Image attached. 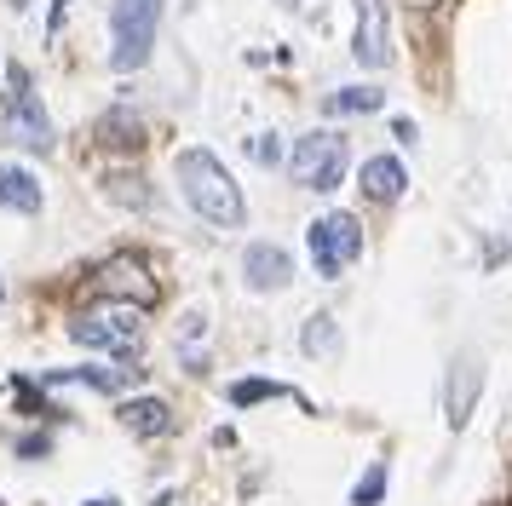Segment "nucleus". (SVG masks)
<instances>
[{
  "instance_id": "0eeeda50",
  "label": "nucleus",
  "mask_w": 512,
  "mask_h": 506,
  "mask_svg": "<svg viewBox=\"0 0 512 506\" xmlns=\"http://www.w3.org/2000/svg\"><path fill=\"white\" fill-rule=\"evenodd\" d=\"M478 391H484V357H478V351H461V357L449 363V374H443V414H449L455 432L472 420Z\"/></svg>"
},
{
  "instance_id": "f8f14e48",
  "label": "nucleus",
  "mask_w": 512,
  "mask_h": 506,
  "mask_svg": "<svg viewBox=\"0 0 512 506\" xmlns=\"http://www.w3.org/2000/svg\"><path fill=\"white\" fill-rule=\"evenodd\" d=\"M41 179L24 173V167H0V207H12V213H41Z\"/></svg>"
},
{
  "instance_id": "2eb2a0df",
  "label": "nucleus",
  "mask_w": 512,
  "mask_h": 506,
  "mask_svg": "<svg viewBox=\"0 0 512 506\" xmlns=\"http://www.w3.org/2000/svg\"><path fill=\"white\" fill-rule=\"evenodd\" d=\"M144 121L133 110H110L104 115V121H98V144H104V150H144Z\"/></svg>"
},
{
  "instance_id": "7ed1b4c3",
  "label": "nucleus",
  "mask_w": 512,
  "mask_h": 506,
  "mask_svg": "<svg viewBox=\"0 0 512 506\" xmlns=\"http://www.w3.org/2000/svg\"><path fill=\"white\" fill-rule=\"evenodd\" d=\"M346 161H351L346 133H305L294 144V156H288V179L300 190H334L340 173H346Z\"/></svg>"
},
{
  "instance_id": "f03ea898",
  "label": "nucleus",
  "mask_w": 512,
  "mask_h": 506,
  "mask_svg": "<svg viewBox=\"0 0 512 506\" xmlns=\"http://www.w3.org/2000/svg\"><path fill=\"white\" fill-rule=\"evenodd\" d=\"M156 23H162V0H116L110 6V69L133 75L150 64Z\"/></svg>"
},
{
  "instance_id": "1a4fd4ad",
  "label": "nucleus",
  "mask_w": 512,
  "mask_h": 506,
  "mask_svg": "<svg viewBox=\"0 0 512 506\" xmlns=\"http://www.w3.org/2000/svg\"><path fill=\"white\" fill-rule=\"evenodd\" d=\"M144 380V368L139 363H93V368H52L47 380H41V386L47 391H58V386H87V391H110V397H116V391H127V386H139Z\"/></svg>"
},
{
  "instance_id": "f3484780",
  "label": "nucleus",
  "mask_w": 512,
  "mask_h": 506,
  "mask_svg": "<svg viewBox=\"0 0 512 506\" xmlns=\"http://www.w3.org/2000/svg\"><path fill=\"white\" fill-rule=\"evenodd\" d=\"M300 345H305V357H340V322L328 317V311H317V317L305 322Z\"/></svg>"
},
{
  "instance_id": "ddd939ff",
  "label": "nucleus",
  "mask_w": 512,
  "mask_h": 506,
  "mask_svg": "<svg viewBox=\"0 0 512 506\" xmlns=\"http://www.w3.org/2000/svg\"><path fill=\"white\" fill-rule=\"evenodd\" d=\"M403 161L397 156H369L363 161V196H374V202H397L403 196Z\"/></svg>"
},
{
  "instance_id": "20e7f679",
  "label": "nucleus",
  "mask_w": 512,
  "mask_h": 506,
  "mask_svg": "<svg viewBox=\"0 0 512 506\" xmlns=\"http://www.w3.org/2000/svg\"><path fill=\"white\" fill-rule=\"evenodd\" d=\"M93 294L98 299H127L133 311H150L156 299H162V282L150 276L139 253H116V259H104L93 271Z\"/></svg>"
},
{
  "instance_id": "6e6552de",
  "label": "nucleus",
  "mask_w": 512,
  "mask_h": 506,
  "mask_svg": "<svg viewBox=\"0 0 512 506\" xmlns=\"http://www.w3.org/2000/svg\"><path fill=\"white\" fill-rule=\"evenodd\" d=\"M357 64L386 69L392 64V23H386V0H357Z\"/></svg>"
},
{
  "instance_id": "4468645a",
  "label": "nucleus",
  "mask_w": 512,
  "mask_h": 506,
  "mask_svg": "<svg viewBox=\"0 0 512 506\" xmlns=\"http://www.w3.org/2000/svg\"><path fill=\"white\" fill-rule=\"evenodd\" d=\"M121 426L139 432V437L173 432V409H167L162 397H133V403H121Z\"/></svg>"
},
{
  "instance_id": "423d86ee",
  "label": "nucleus",
  "mask_w": 512,
  "mask_h": 506,
  "mask_svg": "<svg viewBox=\"0 0 512 506\" xmlns=\"http://www.w3.org/2000/svg\"><path fill=\"white\" fill-rule=\"evenodd\" d=\"M70 340L75 345H98V351H133L139 345V317L133 311H81L70 322Z\"/></svg>"
},
{
  "instance_id": "4be33fe9",
  "label": "nucleus",
  "mask_w": 512,
  "mask_h": 506,
  "mask_svg": "<svg viewBox=\"0 0 512 506\" xmlns=\"http://www.w3.org/2000/svg\"><path fill=\"white\" fill-rule=\"evenodd\" d=\"M87 506H121V501H87Z\"/></svg>"
},
{
  "instance_id": "dca6fc26",
  "label": "nucleus",
  "mask_w": 512,
  "mask_h": 506,
  "mask_svg": "<svg viewBox=\"0 0 512 506\" xmlns=\"http://www.w3.org/2000/svg\"><path fill=\"white\" fill-rule=\"evenodd\" d=\"M380 104H386V92L380 87H340V92H328L323 98L328 115H374Z\"/></svg>"
},
{
  "instance_id": "aec40b11",
  "label": "nucleus",
  "mask_w": 512,
  "mask_h": 506,
  "mask_svg": "<svg viewBox=\"0 0 512 506\" xmlns=\"http://www.w3.org/2000/svg\"><path fill=\"white\" fill-rule=\"evenodd\" d=\"M386 483H392V472H386V460H374L369 472L357 478V489H351V506H374L380 495H386Z\"/></svg>"
},
{
  "instance_id": "9d476101",
  "label": "nucleus",
  "mask_w": 512,
  "mask_h": 506,
  "mask_svg": "<svg viewBox=\"0 0 512 506\" xmlns=\"http://www.w3.org/2000/svg\"><path fill=\"white\" fill-rule=\"evenodd\" d=\"M6 138H12V144H24V150H41V156L52 150V121H47V110H41V98H35L29 87H24V92H12Z\"/></svg>"
},
{
  "instance_id": "a211bd4d",
  "label": "nucleus",
  "mask_w": 512,
  "mask_h": 506,
  "mask_svg": "<svg viewBox=\"0 0 512 506\" xmlns=\"http://www.w3.org/2000/svg\"><path fill=\"white\" fill-rule=\"evenodd\" d=\"M104 196L121 202V207H150V190H144L139 173H110V179H104Z\"/></svg>"
},
{
  "instance_id": "39448f33",
  "label": "nucleus",
  "mask_w": 512,
  "mask_h": 506,
  "mask_svg": "<svg viewBox=\"0 0 512 506\" xmlns=\"http://www.w3.org/2000/svg\"><path fill=\"white\" fill-rule=\"evenodd\" d=\"M311 253H317V271H323L328 282H340V271L363 253L357 219H351V213H323V219L311 225Z\"/></svg>"
},
{
  "instance_id": "412c9836",
  "label": "nucleus",
  "mask_w": 512,
  "mask_h": 506,
  "mask_svg": "<svg viewBox=\"0 0 512 506\" xmlns=\"http://www.w3.org/2000/svg\"><path fill=\"white\" fill-rule=\"evenodd\" d=\"M47 449H52L47 437H24V443H18V455H47Z\"/></svg>"
},
{
  "instance_id": "6ab92c4d",
  "label": "nucleus",
  "mask_w": 512,
  "mask_h": 506,
  "mask_svg": "<svg viewBox=\"0 0 512 506\" xmlns=\"http://www.w3.org/2000/svg\"><path fill=\"white\" fill-rule=\"evenodd\" d=\"M271 397H288V386H277V380H236L231 386L236 409H254V403H271Z\"/></svg>"
},
{
  "instance_id": "393cba45",
  "label": "nucleus",
  "mask_w": 512,
  "mask_h": 506,
  "mask_svg": "<svg viewBox=\"0 0 512 506\" xmlns=\"http://www.w3.org/2000/svg\"><path fill=\"white\" fill-rule=\"evenodd\" d=\"M0 299H6V282H0Z\"/></svg>"
},
{
  "instance_id": "f257e3e1",
  "label": "nucleus",
  "mask_w": 512,
  "mask_h": 506,
  "mask_svg": "<svg viewBox=\"0 0 512 506\" xmlns=\"http://www.w3.org/2000/svg\"><path fill=\"white\" fill-rule=\"evenodd\" d=\"M173 173H179V190H185V202L208 219V225H225L236 230L242 219H248V207H242V190H236V179L219 167V156L213 150H179L173 156Z\"/></svg>"
},
{
  "instance_id": "9b49d317",
  "label": "nucleus",
  "mask_w": 512,
  "mask_h": 506,
  "mask_svg": "<svg viewBox=\"0 0 512 506\" xmlns=\"http://www.w3.org/2000/svg\"><path fill=\"white\" fill-rule=\"evenodd\" d=\"M242 276H248L254 294H277V288H288V276H294V259L282 248H271V242H254V248L242 253Z\"/></svg>"
},
{
  "instance_id": "5701e85b",
  "label": "nucleus",
  "mask_w": 512,
  "mask_h": 506,
  "mask_svg": "<svg viewBox=\"0 0 512 506\" xmlns=\"http://www.w3.org/2000/svg\"><path fill=\"white\" fill-rule=\"evenodd\" d=\"M277 6H305V0H277Z\"/></svg>"
},
{
  "instance_id": "b1692460",
  "label": "nucleus",
  "mask_w": 512,
  "mask_h": 506,
  "mask_svg": "<svg viewBox=\"0 0 512 506\" xmlns=\"http://www.w3.org/2000/svg\"><path fill=\"white\" fill-rule=\"evenodd\" d=\"M12 6H18V12H24V6H29V0H12Z\"/></svg>"
}]
</instances>
